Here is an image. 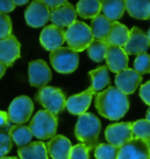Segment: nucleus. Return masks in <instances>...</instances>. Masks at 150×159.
<instances>
[{
    "label": "nucleus",
    "mask_w": 150,
    "mask_h": 159,
    "mask_svg": "<svg viewBox=\"0 0 150 159\" xmlns=\"http://www.w3.org/2000/svg\"><path fill=\"white\" fill-rule=\"evenodd\" d=\"M95 108L101 116L110 120H117L129 110V98L116 87H108L96 95Z\"/></svg>",
    "instance_id": "obj_1"
},
{
    "label": "nucleus",
    "mask_w": 150,
    "mask_h": 159,
    "mask_svg": "<svg viewBox=\"0 0 150 159\" xmlns=\"http://www.w3.org/2000/svg\"><path fill=\"white\" fill-rule=\"evenodd\" d=\"M75 136L82 144H85L90 150L97 146L99 134L101 132V122L99 117H96L94 114L81 115L77 118L76 125H75Z\"/></svg>",
    "instance_id": "obj_2"
},
{
    "label": "nucleus",
    "mask_w": 150,
    "mask_h": 159,
    "mask_svg": "<svg viewBox=\"0 0 150 159\" xmlns=\"http://www.w3.org/2000/svg\"><path fill=\"white\" fill-rule=\"evenodd\" d=\"M93 40L94 36L91 34L90 27L82 21H75L65 33V41L68 45V48L76 53L87 49Z\"/></svg>",
    "instance_id": "obj_3"
},
{
    "label": "nucleus",
    "mask_w": 150,
    "mask_h": 159,
    "mask_svg": "<svg viewBox=\"0 0 150 159\" xmlns=\"http://www.w3.org/2000/svg\"><path fill=\"white\" fill-rule=\"evenodd\" d=\"M30 129L32 134L38 139H52L56 134L58 118L47 110H40L30 120Z\"/></svg>",
    "instance_id": "obj_4"
},
{
    "label": "nucleus",
    "mask_w": 150,
    "mask_h": 159,
    "mask_svg": "<svg viewBox=\"0 0 150 159\" xmlns=\"http://www.w3.org/2000/svg\"><path fill=\"white\" fill-rule=\"evenodd\" d=\"M36 101L40 103L45 110L52 115H59L66 108V96L63 91L55 87L46 85L41 88L36 94Z\"/></svg>",
    "instance_id": "obj_5"
},
{
    "label": "nucleus",
    "mask_w": 150,
    "mask_h": 159,
    "mask_svg": "<svg viewBox=\"0 0 150 159\" xmlns=\"http://www.w3.org/2000/svg\"><path fill=\"white\" fill-rule=\"evenodd\" d=\"M49 60L53 68L61 74H70L79 66V54L70 48L61 47L50 52Z\"/></svg>",
    "instance_id": "obj_6"
},
{
    "label": "nucleus",
    "mask_w": 150,
    "mask_h": 159,
    "mask_svg": "<svg viewBox=\"0 0 150 159\" xmlns=\"http://www.w3.org/2000/svg\"><path fill=\"white\" fill-rule=\"evenodd\" d=\"M34 109L32 99L28 96H18L15 97L10 104L8 108V117L10 120L16 125H21L28 122Z\"/></svg>",
    "instance_id": "obj_7"
},
{
    "label": "nucleus",
    "mask_w": 150,
    "mask_h": 159,
    "mask_svg": "<svg viewBox=\"0 0 150 159\" xmlns=\"http://www.w3.org/2000/svg\"><path fill=\"white\" fill-rule=\"evenodd\" d=\"M105 139L108 144L114 145L120 149L122 145L128 143L133 137V123L123 122V123H116L107 126L105 131Z\"/></svg>",
    "instance_id": "obj_8"
},
{
    "label": "nucleus",
    "mask_w": 150,
    "mask_h": 159,
    "mask_svg": "<svg viewBox=\"0 0 150 159\" xmlns=\"http://www.w3.org/2000/svg\"><path fill=\"white\" fill-rule=\"evenodd\" d=\"M25 20L30 27H42L48 22V20H50V10L46 6L45 1L34 0L26 10Z\"/></svg>",
    "instance_id": "obj_9"
},
{
    "label": "nucleus",
    "mask_w": 150,
    "mask_h": 159,
    "mask_svg": "<svg viewBox=\"0 0 150 159\" xmlns=\"http://www.w3.org/2000/svg\"><path fill=\"white\" fill-rule=\"evenodd\" d=\"M52 80V71L44 60H34L28 63V81L35 88H44Z\"/></svg>",
    "instance_id": "obj_10"
},
{
    "label": "nucleus",
    "mask_w": 150,
    "mask_h": 159,
    "mask_svg": "<svg viewBox=\"0 0 150 159\" xmlns=\"http://www.w3.org/2000/svg\"><path fill=\"white\" fill-rule=\"evenodd\" d=\"M149 47L150 41L147 36V33L138 27H133L129 30V39L123 47V50L127 55H140L147 53Z\"/></svg>",
    "instance_id": "obj_11"
},
{
    "label": "nucleus",
    "mask_w": 150,
    "mask_h": 159,
    "mask_svg": "<svg viewBox=\"0 0 150 159\" xmlns=\"http://www.w3.org/2000/svg\"><path fill=\"white\" fill-rule=\"evenodd\" d=\"M116 159H150V152L145 140L133 138L119 149Z\"/></svg>",
    "instance_id": "obj_12"
},
{
    "label": "nucleus",
    "mask_w": 150,
    "mask_h": 159,
    "mask_svg": "<svg viewBox=\"0 0 150 159\" xmlns=\"http://www.w3.org/2000/svg\"><path fill=\"white\" fill-rule=\"evenodd\" d=\"M142 82V75L138 74L135 69L127 68L121 73L116 74L115 84L116 88L124 95L134 94Z\"/></svg>",
    "instance_id": "obj_13"
},
{
    "label": "nucleus",
    "mask_w": 150,
    "mask_h": 159,
    "mask_svg": "<svg viewBox=\"0 0 150 159\" xmlns=\"http://www.w3.org/2000/svg\"><path fill=\"white\" fill-rule=\"evenodd\" d=\"M20 57V42L14 35L11 34L0 40V62L5 67L12 66Z\"/></svg>",
    "instance_id": "obj_14"
},
{
    "label": "nucleus",
    "mask_w": 150,
    "mask_h": 159,
    "mask_svg": "<svg viewBox=\"0 0 150 159\" xmlns=\"http://www.w3.org/2000/svg\"><path fill=\"white\" fill-rule=\"evenodd\" d=\"M65 30L54 25L46 26L40 33V43L46 50L53 52L61 48L65 42Z\"/></svg>",
    "instance_id": "obj_15"
},
{
    "label": "nucleus",
    "mask_w": 150,
    "mask_h": 159,
    "mask_svg": "<svg viewBox=\"0 0 150 159\" xmlns=\"http://www.w3.org/2000/svg\"><path fill=\"white\" fill-rule=\"evenodd\" d=\"M94 93L95 91L89 87L83 93L70 96L69 98H67V101H66V109L68 110L72 115L81 116V115L86 114V111L91 103Z\"/></svg>",
    "instance_id": "obj_16"
},
{
    "label": "nucleus",
    "mask_w": 150,
    "mask_h": 159,
    "mask_svg": "<svg viewBox=\"0 0 150 159\" xmlns=\"http://www.w3.org/2000/svg\"><path fill=\"white\" fill-rule=\"evenodd\" d=\"M105 62H107V68L110 71L119 74L122 70L128 68V55L125 54L123 48L116 46H108L105 54Z\"/></svg>",
    "instance_id": "obj_17"
},
{
    "label": "nucleus",
    "mask_w": 150,
    "mask_h": 159,
    "mask_svg": "<svg viewBox=\"0 0 150 159\" xmlns=\"http://www.w3.org/2000/svg\"><path fill=\"white\" fill-rule=\"evenodd\" d=\"M47 153L52 159H69L73 145L68 138L62 134H56L47 144Z\"/></svg>",
    "instance_id": "obj_18"
},
{
    "label": "nucleus",
    "mask_w": 150,
    "mask_h": 159,
    "mask_svg": "<svg viewBox=\"0 0 150 159\" xmlns=\"http://www.w3.org/2000/svg\"><path fill=\"white\" fill-rule=\"evenodd\" d=\"M76 10L72 4H66L54 11H50V21L59 28H68L76 21Z\"/></svg>",
    "instance_id": "obj_19"
},
{
    "label": "nucleus",
    "mask_w": 150,
    "mask_h": 159,
    "mask_svg": "<svg viewBox=\"0 0 150 159\" xmlns=\"http://www.w3.org/2000/svg\"><path fill=\"white\" fill-rule=\"evenodd\" d=\"M128 39H129V30L127 28V26L116 21L113 22L109 33L105 39V42L108 46H116L123 48L128 42Z\"/></svg>",
    "instance_id": "obj_20"
},
{
    "label": "nucleus",
    "mask_w": 150,
    "mask_h": 159,
    "mask_svg": "<svg viewBox=\"0 0 150 159\" xmlns=\"http://www.w3.org/2000/svg\"><path fill=\"white\" fill-rule=\"evenodd\" d=\"M20 159H48L47 148L42 142H30L18 149Z\"/></svg>",
    "instance_id": "obj_21"
},
{
    "label": "nucleus",
    "mask_w": 150,
    "mask_h": 159,
    "mask_svg": "<svg viewBox=\"0 0 150 159\" xmlns=\"http://www.w3.org/2000/svg\"><path fill=\"white\" fill-rule=\"evenodd\" d=\"M124 4L130 16L138 20L150 18V0H127Z\"/></svg>",
    "instance_id": "obj_22"
},
{
    "label": "nucleus",
    "mask_w": 150,
    "mask_h": 159,
    "mask_svg": "<svg viewBox=\"0 0 150 159\" xmlns=\"http://www.w3.org/2000/svg\"><path fill=\"white\" fill-rule=\"evenodd\" d=\"M101 11L108 20L116 22L122 18L125 11V4L122 0H105L101 1Z\"/></svg>",
    "instance_id": "obj_23"
},
{
    "label": "nucleus",
    "mask_w": 150,
    "mask_h": 159,
    "mask_svg": "<svg viewBox=\"0 0 150 159\" xmlns=\"http://www.w3.org/2000/svg\"><path fill=\"white\" fill-rule=\"evenodd\" d=\"M100 0H80L76 4V13L80 15L82 19H94L100 14L101 12Z\"/></svg>",
    "instance_id": "obj_24"
},
{
    "label": "nucleus",
    "mask_w": 150,
    "mask_h": 159,
    "mask_svg": "<svg viewBox=\"0 0 150 159\" xmlns=\"http://www.w3.org/2000/svg\"><path fill=\"white\" fill-rule=\"evenodd\" d=\"M89 76L91 79V85L90 88L94 91H103L105 87L109 84V69L103 66V67H99L94 70H90Z\"/></svg>",
    "instance_id": "obj_25"
},
{
    "label": "nucleus",
    "mask_w": 150,
    "mask_h": 159,
    "mask_svg": "<svg viewBox=\"0 0 150 159\" xmlns=\"http://www.w3.org/2000/svg\"><path fill=\"white\" fill-rule=\"evenodd\" d=\"M113 25V22L108 20L103 14H99L91 20L90 22V30L91 34L96 40H105L107 35L109 33L110 27Z\"/></svg>",
    "instance_id": "obj_26"
},
{
    "label": "nucleus",
    "mask_w": 150,
    "mask_h": 159,
    "mask_svg": "<svg viewBox=\"0 0 150 159\" xmlns=\"http://www.w3.org/2000/svg\"><path fill=\"white\" fill-rule=\"evenodd\" d=\"M8 134L12 138V142H14L19 148L30 144L33 137L30 126H25V125H13Z\"/></svg>",
    "instance_id": "obj_27"
},
{
    "label": "nucleus",
    "mask_w": 150,
    "mask_h": 159,
    "mask_svg": "<svg viewBox=\"0 0 150 159\" xmlns=\"http://www.w3.org/2000/svg\"><path fill=\"white\" fill-rule=\"evenodd\" d=\"M107 48H108V45L105 42V40L94 39L89 47L87 48L88 56L95 62H102L103 60H105Z\"/></svg>",
    "instance_id": "obj_28"
},
{
    "label": "nucleus",
    "mask_w": 150,
    "mask_h": 159,
    "mask_svg": "<svg viewBox=\"0 0 150 159\" xmlns=\"http://www.w3.org/2000/svg\"><path fill=\"white\" fill-rule=\"evenodd\" d=\"M133 137L142 140L150 138V122L147 119H138L133 123Z\"/></svg>",
    "instance_id": "obj_29"
},
{
    "label": "nucleus",
    "mask_w": 150,
    "mask_h": 159,
    "mask_svg": "<svg viewBox=\"0 0 150 159\" xmlns=\"http://www.w3.org/2000/svg\"><path fill=\"white\" fill-rule=\"evenodd\" d=\"M96 159H116L119 154V148L110 144H99L94 151Z\"/></svg>",
    "instance_id": "obj_30"
},
{
    "label": "nucleus",
    "mask_w": 150,
    "mask_h": 159,
    "mask_svg": "<svg viewBox=\"0 0 150 159\" xmlns=\"http://www.w3.org/2000/svg\"><path fill=\"white\" fill-rule=\"evenodd\" d=\"M134 69L138 74H149L150 73V55L144 53L136 56L134 61Z\"/></svg>",
    "instance_id": "obj_31"
},
{
    "label": "nucleus",
    "mask_w": 150,
    "mask_h": 159,
    "mask_svg": "<svg viewBox=\"0 0 150 159\" xmlns=\"http://www.w3.org/2000/svg\"><path fill=\"white\" fill-rule=\"evenodd\" d=\"M12 33V21L8 14L0 13V40L10 36Z\"/></svg>",
    "instance_id": "obj_32"
},
{
    "label": "nucleus",
    "mask_w": 150,
    "mask_h": 159,
    "mask_svg": "<svg viewBox=\"0 0 150 159\" xmlns=\"http://www.w3.org/2000/svg\"><path fill=\"white\" fill-rule=\"evenodd\" d=\"M89 151L90 149L85 144L74 145L70 151L69 159H89Z\"/></svg>",
    "instance_id": "obj_33"
},
{
    "label": "nucleus",
    "mask_w": 150,
    "mask_h": 159,
    "mask_svg": "<svg viewBox=\"0 0 150 159\" xmlns=\"http://www.w3.org/2000/svg\"><path fill=\"white\" fill-rule=\"evenodd\" d=\"M13 146V142L10 134L6 132H0V158L6 157Z\"/></svg>",
    "instance_id": "obj_34"
},
{
    "label": "nucleus",
    "mask_w": 150,
    "mask_h": 159,
    "mask_svg": "<svg viewBox=\"0 0 150 159\" xmlns=\"http://www.w3.org/2000/svg\"><path fill=\"white\" fill-rule=\"evenodd\" d=\"M12 126H13V125L11 124L8 114L5 112V111H0V132H6V134H8Z\"/></svg>",
    "instance_id": "obj_35"
},
{
    "label": "nucleus",
    "mask_w": 150,
    "mask_h": 159,
    "mask_svg": "<svg viewBox=\"0 0 150 159\" xmlns=\"http://www.w3.org/2000/svg\"><path fill=\"white\" fill-rule=\"evenodd\" d=\"M140 97L145 104L150 105V81L141 87L140 89Z\"/></svg>",
    "instance_id": "obj_36"
},
{
    "label": "nucleus",
    "mask_w": 150,
    "mask_h": 159,
    "mask_svg": "<svg viewBox=\"0 0 150 159\" xmlns=\"http://www.w3.org/2000/svg\"><path fill=\"white\" fill-rule=\"evenodd\" d=\"M15 8V4L13 0H0V13L8 14Z\"/></svg>",
    "instance_id": "obj_37"
},
{
    "label": "nucleus",
    "mask_w": 150,
    "mask_h": 159,
    "mask_svg": "<svg viewBox=\"0 0 150 159\" xmlns=\"http://www.w3.org/2000/svg\"><path fill=\"white\" fill-rule=\"evenodd\" d=\"M45 4L50 11H54L56 8L61 7V6L66 5L67 2H66L65 0H56V1L55 0H45Z\"/></svg>",
    "instance_id": "obj_38"
},
{
    "label": "nucleus",
    "mask_w": 150,
    "mask_h": 159,
    "mask_svg": "<svg viewBox=\"0 0 150 159\" xmlns=\"http://www.w3.org/2000/svg\"><path fill=\"white\" fill-rule=\"evenodd\" d=\"M15 6H21V5H26V4H28V1L27 0H15L14 1Z\"/></svg>",
    "instance_id": "obj_39"
},
{
    "label": "nucleus",
    "mask_w": 150,
    "mask_h": 159,
    "mask_svg": "<svg viewBox=\"0 0 150 159\" xmlns=\"http://www.w3.org/2000/svg\"><path fill=\"white\" fill-rule=\"evenodd\" d=\"M5 71H6V67L1 62H0V79L4 76V74H5Z\"/></svg>",
    "instance_id": "obj_40"
},
{
    "label": "nucleus",
    "mask_w": 150,
    "mask_h": 159,
    "mask_svg": "<svg viewBox=\"0 0 150 159\" xmlns=\"http://www.w3.org/2000/svg\"><path fill=\"white\" fill-rule=\"evenodd\" d=\"M145 119H147L148 122H150V108L148 109V111H147V115H145Z\"/></svg>",
    "instance_id": "obj_41"
},
{
    "label": "nucleus",
    "mask_w": 150,
    "mask_h": 159,
    "mask_svg": "<svg viewBox=\"0 0 150 159\" xmlns=\"http://www.w3.org/2000/svg\"><path fill=\"white\" fill-rule=\"evenodd\" d=\"M0 159H18V158H15V157H2V158Z\"/></svg>",
    "instance_id": "obj_42"
},
{
    "label": "nucleus",
    "mask_w": 150,
    "mask_h": 159,
    "mask_svg": "<svg viewBox=\"0 0 150 159\" xmlns=\"http://www.w3.org/2000/svg\"><path fill=\"white\" fill-rule=\"evenodd\" d=\"M147 144H148V149H149V152H150V138L147 140Z\"/></svg>",
    "instance_id": "obj_43"
},
{
    "label": "nucleus",
    "mask_w": 150,
    "mask_h": 159,
    "mask_svg": "<svg viewBox=\"0 0 150 159\" xmlns=\"http://www.w3.org/2000/svg\"><path fill=\"white\" fill-rule=\"evenodd\" d=\"M149 19H150V18H149Z\"/></svg>",
    "instance_id": "obj_44"
}]
</instances>
